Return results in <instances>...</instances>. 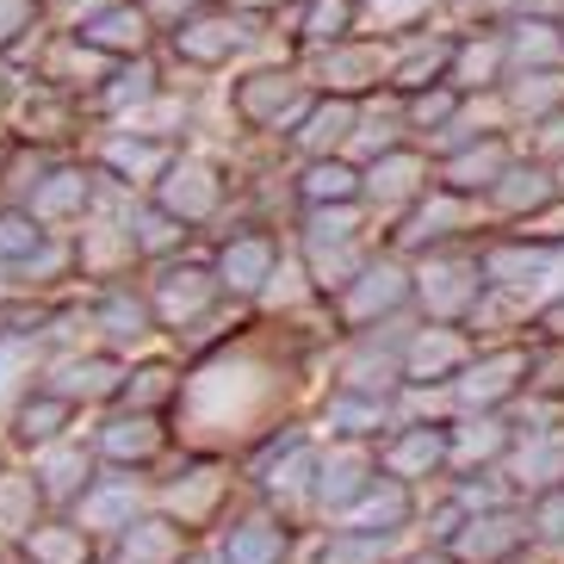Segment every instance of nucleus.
Returning a JSON list of instances; mask_svg holds the SVG:
<instances>
[{
    "instance_id": "obj_1",
    "label": "nucleus",
    "mask_w": 564,
    "mask_h": 564,
    "mask_svg": "<svg viewBox=\"0 0 564 564\" xmlns=\"http://www.w3.org/2000/svg\"><path fill=\"white\" fill-rule=\"evenodd\" d=\"M267 372L254 366H212L205 379H193L186 391V410H193V429L199 434H249V422L267 403Z\"/></svg>"
},
{
    "instance_id": "obj_2",
    "label": "nucleus",
    "mask_w": 564,
    "mask_h": 564,
    "mask_svg": "<svg viewBox=\"0 0 564 564\" xmlns=\"http://www.w3.org/2000/svg\"><path fill=\"white\" fill-rule=\"evenodd\" d=\"M478 261H459V254H441V261L422 267V304H429L434 316H465L478 311Z\"/></svg>"
},
{
    "instance_id": "obj_3",
    "label": "nucleus",
    "mask_w": 564,
    "mask_h": 564,
    "mask_svg": "<svg viewBox=\"0 0 564 564\" xmlns=\"http://www.w3.org/2000/svg\"><path fill=\"white\" fill-rule=\"evenodd\" d=\"M484 193H490V205L509 212V217H533V212H546V205L558 199V186H552L546 167H540V162H514V155H509V167H502Z\"/></svg>"
},
{
    "instance_id": "obj_4",
    "label": "nucleus",
    "mask_w": 564,
    "mask_h": 564,
    "mask_svg": "<svg viewBox=\"0 0 564 564\" xmlns=\"http://www.w3.org/2000/svg\"><path fill=\"white\" fill-rule=\"evenodd\" d=\"M552 261H558L552 242H533V249H528V242H514V249H490V254H484L478 273L497 285V292H521V299H528L533 285L552 273Z\"/></svg>"
},
{
    "instance_id": "obj_5",
    "label": "nucleus",
    "mask_w": 564,
    "mask_h": 564,
    "mask_svg": "<svg viewBox=\"0 0 564 564\" xmlns=\"http://www.w3.org/2000/svg\"><path fill=\"white\" fill-rule=\"evenodd\" d=\"M521 379H528V354H521V348H502V354L478 360V366L459 379V403H471V410H490V403H502Z\"/></svg>"
},
{
    "instance_id": "obj_6",
    "label": "nucleus",
    "mask_w": 564,
    "mask_h": 564,
    "mask_svg": "<svg viewBox=\"0 0 564 564\" xmlns=\"http://www.w3.org/2000/svg\"><path fill=\"white\" fill-rule=\"evenodd\" d=\"M403 292H410V280H403V267L379 261V267H360L348 280V316L354 323H366V316H384V311H398Z\"/></svg>"
},
{
    "instance_id": "obj_7",
    "label": "nucleus",
    "mask_w": 564,
    "mask_h": 564,
    "mask_svg": "<svg viewBox=\"0 0 564 564\" xmlns=\"http://www.w3.org/2000/svg\"><path fill=\"white\" fill-rule=\"evenodd\" d=\"M502 167H509V143L497 131H484L478 143H459V155L447 162V186L453 193H484Z\"/></svg>"
},
{
    "instance_id": "obj_8",
    "label": "nucleus",
    "mask_w": 564,
    "mask_h": 564,
    "mask_svg": "<svg viewBox=\"0 0 564 564\" xmlns=\"http://www.w3.org/2000/svg\"><path fill=\"white\" fill-rule=\"evenodd\" d=\"M502 51H509V68H558L564 63V32L546 13H528L509 37H502Z\"/></svg>"
},
{
    "instance_id": "obj_9",
    "label": "nucleus",
    "mask_w": 564,
    "mask_h": 564,
    "mask_svg": "<svg viewBox=\"0 0 564 564\" xmlns=\"http://www.w3.org/2000/svg\"><path fill=\"white\" fill-rule=\"evenodd\" d=\"M422 181H429V162H422V155L384 150L379 162H372V174H366V193H372V205H398V199H415Z\"/></svg>"
},
{
    "instance_id": "obj_10",
    "label": "nucleus",
    "mask_w": 564,
    "mask_h": 564,
    "mask_svg": "<svg viewBox=\"0 0 564 564\" xmlns=\"http://www.w3.org/2000/svg\"><path fill=\"white\" fill-rule=\"evenodd\" d=\"M521 521L514 514H502V509H490V514H478V521H465V533H459V558H471V564H497V558H509L514 546H521Z\"/></svg>"
},
{
    "instance_id": "obj_11",
    "label": "nucleus",
    "mask_w": 564,
    "mask_h": 564,
    "mask_svg": "<svg viewBox=\"0 0 564 564\" xmlns=\"http://www.w3.org/2000/svg\"><path fill=\"white\" fill-rule=\"evenodd\" d=\"M502 100H509V118H546L552 106H564V68H514Z\"/></svg>"
},
{
    "instance_id": "obj_12",
    "label": "nucleus",
    "mask_w": 564,
    "mask_h": 564,
    "mask_svg": "<svg viewBox=\"0 0 564 564\" xmlns=\"http://www.w3.org/2000/svg\"><path fill=\"white\" fill-rule=\"evenodd\" d=\"M360 490H366V453L360 447H341L329 459H316V497L329 502V509H348Z\"/></svg>"
},
{
    "instance_id": "obj_13",
    "label": "nucleus",
    "mask_w": 564,
    "mask_h": 564,
    "mask_svg": "<svg viewBox=\"0 0 564 564\" xmlns=\"http://www.w3.org/2000/svg\"><path fill=\"white\" fill-rule=\"evenodd\" d=\"M465 335H447V329H422L410 341V354H403V366H410V379H441V372H453V366H465Z\"/></svg>"
},
{
    "instance_id": "obj_14",
    "label": "nucleus",
    "mask_w": 564,
    "mask_h": 564,
    "mask_svg": "<svg viewBox=\"0 0 564 564\" xmlns=\"http://www.w3.org/2000/svg\"><path fill=\"white\" fill-rule=\"evenodd\" d=\"M410 497H403V484H384V490H360V497L341 509V528L354 533H379V528H398Z\"/></svg>"
},
{
    "instance_id": "obj_15",
    "label": "nucleus",
    "mask_w": 564,
    "mask_h": 564,
    "mask_svg": "<svg viewBox=\"0 0 564 564\" xmlns=\"http://www.w3.org/2000/svg\"><path fill=\"white\" fill-rule=\"evenodd\" d=\"M217 205V181H212V167L205 162H186L167 174V212H181V217H205Z\"/></svg>"
},
{
    "instance_id": "obj_16",
    "label": "nucleus",
    "mask_w": 564,
    "mask_h": 564,
    "mask_svg": "<svg viewBox=\"0 0 564 564\" xmlns=\"http://www.w3.org/2000/svg\"><path fill=\"white\" fill-rule=\"evenodd\" d=\"M552 478H564V434H528V447L514 453V484L546 490Z\"/></svg>"
},
{
    "instance_id": "obj_17",
    "label": "nucleus",
    "mask_w": 564,
    "mask_h": 564,
    "mask_svg": "<svg viewBox=\"0 0 564 564\" xmlns=\"http://www.w3.org/2000/svg\"><path fill=\"white\" fill-rule=\"evenodd\" d=\"M447 459V441L434 429H410L398 441V447L384 453V465H391V478H422V471H434V465Z\"/></svg>"
},
{
    "instance_id": "obj_18",
    "label": "nucleus",
    "mask_w": 564,
    "mask_h": 564,
    "mask_svg": "<svg viewBox=\"0 0 564 564\" xmlns=\"http://www.w3.org/2000/svg\"><path fill=\"white\" fill-rule=\"evenodd\" d=\"M453 63H459V75H453L459 87H497L502 68H509V51H502V37H484V44H453Z\"/></svg>"
},
{
    "instance_id": "obj_19",
    "label": "nucleus",
    "mask_w": 564,
    "mask_h": 564,
    "mask_svg": "<svg viewBox=\"0 0 564 564\" xmlns=\"http://www.w3.org/2000/svg\"><path fill=\"white\" fill-rule=\"evenodd\" d=\"M285 558V533L273 521H249V528L230 533V546H224V564H280Z\"/></svg>"
},
{
    "instance_id": "obj_20",
    "label": "nucleus",
    "mask_w": 564,
    "mask_h": 564,
    "mask_svg": "<svg viewBox=\"0 0 564 564\" xmlns=\"http://www.w3.org/2000/svg\"><path fill=\"white\" fill-rule=\"evenodd\" d=\"M267 273H273V249H267L261 236H242V242L224 249V280H230L236 292H254Z\"/></svg>"
},
{
    "instance_id": "obj_21",
    "label": "nucleus",
    "mask_w": 564,
    "mask_h": 564,
    "mask_svg": "<svg viewBox=\"0 0 564 564\" xmlns=\"http://www.w3.org/2000/svg\"><path fill=\"white\" fill-rule=\"evenodd\" d=\"M323 75H329L335 87H372L384 75V51L379 44H354V51H335L329 63H323Z\"/></svg>"
},
{
    "instance_id": "obj_22",
    "label": "nucleus",
    "mask_w": 564,
    "mask_h": 564,
    "mask_svg": "<svg viewBox=\"0 0 564 564\" xmlns=\"http://www.w3.org/2000/svg\"><path fill=\"white\" fill-rule=\"evenodd\" d=\"M242 106H249L254 118H267V124H280V112H299L304 100H299V82H292V75H254Z\"/></svg>"
},
{
    "instance_id": "obj_23",
    "label": "nucleus",
    "mask_w": 564,
    "mask_h": 564,
    "mask_svg": "<svg viewBox=\"0 0 564 564\" xmlns=\"http://www.w3.org/2000/svg\"><path fill=\"white\" fill-rule=\"evenodd\" d=\"M304 193H311L316 205H348L354 193H360V174H354L348 162H323V155H316L311 174H304Z\"/></svg>"
},
{
    "instance_id": "obj_24",
    "label": "nucleus",
    "mask_w": 564,
    "mask_h": 564,
    "mask_svg": "<svg viewBox=\"0 0 564 564\" xmlns=\"http://www.w3.org/2000/svg\"><path fill=\"white\" fill-rule=\"evenodd\" d=\"M131 509H137L131 484H100L82 502V528H131Z\"/></svg>"
},
{
    "instance_id": "obj_25",
    "label": "nucleus",
    "mask_w": 564,
    "mask_h": 564,
    "mask_svg": "<svg viewBox=\"0 0 564 564\" xmlns=\"http://www.w3.org/2000/svg\"><path fill=\"white\" fill-rule=\"evenodd\" d=\"M348 131H354V112H348L341 100H335V106H316L299 143H304L311 155H323V150H341V143H348Z\"/></svg>"
},
{
    "instance_id": "obj_26",
    "label": "nucleus",
    "mask_w": 564,
    "mask_h": 564,
    "mask_svg": "<svg viewBox=\"0 0 564 564\" xmlns=\"http://www.w3.org/2000/svg\"><path fill=\"white\" fill-rule=\"evenodd\" d=\"M354 13H360V0H311L304 37H316V44H341L348 25H354Z\"/></svg>"
},
{
    "instance_id": "obj_27",
    "label": "nucleus",
    "mask_w": 564,
    "mask_h": 564,
    "mask_svg": "<svg viewBox=\"0 0 564 564\" xmlns=\"http://www.w3.org/2000/svg\"><path fill=\"white\" fill-rule=\"evenodd\" d=\"M311 471H316V453H311V447H292L285 459L267 465V484H273L280 497H299L304 484H311Z\"/></svg>"
},
{
    "instance_id": "obj_28",
    "label": "nucleus",
    "mask_w": 564,
    "mask_h": 564,
    "mask_svg": "<svg viewBox=\"0 0 564 564\" xmlns=\"http://www.w3.org/2000/svg\"><path fill=\"white\" fill-rule=\"evenodd\" d=\"M205 299H212V285H205L199 273H167L162 280V311L167 316H193Z\"/></svg>"
},
{
    "instance_id": "obj_29",
    "label": "nucleus",
    "mask_w": 564,
    "mask_h": 564,
    "mask_svg": "<svg viewBox=\"0 0 564 564\" xmlns=\"http://www.w3.org/2000/svg\"><path fill=\"white\" fill-rule=\"evenodd\" d=\"M112 384H118V372H112V366H100V360L63 366V398H106Z\"/></svg>"
},
{
    "instance_id": "obj_30",
    "label": "nucleus",
    "mask_w": 564,
    "mask_h": 564,
    "mask_svg": "<svg viewBox=\"0 0 564 564\" xmlns=\"http://www.w3.org/2000/svg\"><path fill=\"white\" fill-rule=\"evenodd\" d=\"M37 471H44V484H51L56 497H68V490H75V484L87 478V459L75 447H51L44 453V465H37Z\"/></svg>"
},
{
    "instance_id": "obj_31",
    "label": "nucleus",
    "mask_w": 564,
    "mask_h": 564,
    "mask_svg": "<svg viewBox=\"0 0 564 564\" xmlns=\"http://www.w3.org/2000/svg\"><path fill=\"white\" fill-rule=\"evenodd\" d=\"M82 199H87V181H82V174H51V186L37 193V217H63V212H75Z\"/></svg>"
},
{
    "instance_id": "obj_32",
    "label": "nucleus",
    "mask_w": 564,
    "mask_h": 564,
    "mask_svg": "<svg viewBox=\"0 0 564 564\" xmlns=\"http://www.w3.org/2000/svg\"><path fill=\"white\" fill-rule=\"evenodd\" d=\"M87 44H106V51H118V44H143V19L137 13H106L87 25Z\"/></svg>"
},
{
    "instance_id": "obj_33",
    "label": "nucleus",
    "mask_w": 564,
    "mask_h": 564,
    "mask_svg": "<svg viewBox=\"0 0 564 564\" xmlns=\"http://www.w3.org/2000/svg\"><path fill=\"white\" fill-rule=\"evenodd\" d=\"M379 558H384V540L379 533H354V528L323 552V564H379Z\"/></svg>"
},
{
    "instance_id": "obj_34",
    "label": "nucleus",
    "mask_w": 564,
    "mask_h": 564,
    "mask_svg": "<svg viewBox=\"0 0 564 564\" xmlns=\"http://www.w3.org/2000/svg\"><path fill=\"white\" fill-rule=\"evenodd\" d=\"M453 453H459V459H490V453H502V429L490 422V415H478V422H465L459 429Z\"/></svg>"
},
{
    "instance_id": "obj_35",
    "label": "nucleus",
    "mask_w": 564,
    "mask_h": 564,
    "mask_svg": "<svg viewBox=\"0 0 564 564\" xmlns=\"http://www.w3.org/2000/svg\"><path fill=\"white\" fill-rule=\"evenodd\" d=\"M167 552H174V533L155 528V521H143V528H131V546H124V564H162Z\"/></svg>"
},
{
    "instance_id": "obj_36",
    "label": "nucleus",
    "mask_w": 564,
    "mask_h": 564,
    "mask_svg": "<svg viewBox=\"0 0 564 564\" xmlns=\"http://www.w3.org/2000/svg\"><path fill=\"white\" fill-rule=\"evenodd\" d=\"M0 528H32V478H0Z\"/></svg>"
},
{
    "instance_id": "obj_37",
    "label": "nucleus",
    "mask_w": 564,
    "mask_h": 564,
    "mask_svg": "<svg viewBox=\"0 0 564 564\" xmlns=\"http://www.w3.org/2000/svg\"><path fill=\"white\" fill-rule=\"evenodd\" d=\"M106 447H112L118 459H143V453L155 447V429L150 422H112V429H106Z\"/></svg>"
},
{
    "instance_id": "obj_38",
    "label": "nucleus",
    "mask_w": 564,
    "mask_h": 564,
    "mask_svg": "<svg viewBox=\"0 0 564 564\" xmlns=\"http://www.w3.org/2000/svg\"><path fill=\"white\" fill-rule=\"evenodd\" d=\"M453 217H465V205L459 199H434V205H422V212H415V224H410V242H422V236H447V224Z\"/></svg>"
},
{
    "instance_id": "obj_39",
    "label": "nucleus",
    "mask_w": 564,
    "mask_h": 564,
    "mask_svg": "<svg viewBox=\"0 0 564 564\" xmlns=\"http://www.w3.org/2000/svg\"><path fill=\"white\" fill-rule=\"evenodd\" d=\"M217 490H224V478H217V471H199V478H193V484H181V490H174L167 502H174L181 514H205V509L217 502Z\"/></svg>"
},
{
    "instance_id": "obj_40",
    "label": "nucleus",
    "mask_w": 564,
    "mask_h": 564,
    "mask_svg": "<svg viewBox=\"0 0 564 564\" xmlns=\"http://www.w3.org/2000/svg\"><path fill=\"white\" fill-rule=\"evenodd\" d=\"M193 56H224L236 44V25H224V19H205V25H193V32L181 37Z\"/></svg>"
},
{
    "instance_id": "obj_41",
    "label": "nucleus",
    "mask_w": 564,
    "mask_h": 564,
    "mask_svg": "<svg viewBox=\"0 0 564 564\" xmlns=\"http://www.w3.org/2000/svg\"><path fill=\"white\" fill-rule=\"evenodd\" d=\"M360 7L379 19V25H415V19H429L434 0H360Z\"/></svg>"
},
{
    "instance_id": "obj_42",
    "label": "nucleus",
    "mask_w": 564,
    "mask_h": 564,
    "mask_svg": "<svg viewBox=\"0 0 564 564\" xmlns=\"http://www.w3.org/2000/svg\"><path fill=\"white\" fill-rule=\"evenodd\" d=\"M329 422H335V429H348V434H360V429H379L384 410H379V403H366V398H341L329 410Z\"/></svg>"
},
{
    "instance_id": "obj_43",
    "label": "nucleus",
    "mask_w": 564,
    "mask_h": 564,
    "mask_svg": "<svg viewBox=\"0 0 564 564\" xmlns=\"http://www.w3.org/2000/svg\"><path fill=\"white\" fill-rule=\"evenodd\" d=\"M533 533H540L546 546H558V552H564V490L540 497V509H533Z\"/></svg>"
},
{
    "instance_id": "obj_44",
    "label": "nucleus",
    "mask_w": 564,
    "mask_h": 564,
    "mask_svg": "<svg viewBox=\"0 0 564 564\" xmlns=\"http://www.w3.org/2000/svg\"><path fill=\"white\" fill-rule=\"evenodd\" d=\"M32 558H44V564H82V540H75V533H32Z\"/></svg>"
},
{
    "instance_id": "obj_45",
    "label": "nucleus",
    "mask_w": 564,
    "mask_h": 564,
    "mask_svg": "<svg viewBox=\"0 0 564 564\" xmlns=\"http://www.w3.org/2000/svg\"><path fill=\"white\" fill-rule=\"evenodd\" d=\"M100 323H106V335H112V341H137V335H143V311H137V304H124V299L106 304Z\"/></svg>"
},
{
    "instance_id": "obj_46",
    "label": "nucleus",
    "mask_w": 564,
    "mask_h": 564,
    "mask_svg": "<svg viewBox=\"0 0 564 564\" xmlns=\"http://www.w3.org/2000/svg\"><path fill=\"white\" fill-rule=\"evenodd\" d=\"M540 131H533V150L552 155V162H564V106H552L546 118H533Z\"/></svg>"
},
{
    "instance_id": "obj_47",
    "label": "nucleus",
    "mask_w": 564,
    "mask_h": 564,
    "mask_svg": "<svg viewBox=\"0 0 564 564\" xmlns=\"http://www.w3.org/2000/svg\"><path fill=\"white\" fill-rule=\"evenodd\" d=\"M19 372H25V348H13V341H0V403L13 398Z\"/></svg>"
},
{
    "instance_id": "obj_48",
    "label": "nucleus",
    "mask_w": 564,
    "mask_h": 564,
    "mask_svg": "<svg viewBox=\"0 0 564 564\" xmlns=\"http://www.w3.org/2000/svg\"><path fill=\"white\" fill-rule=\"evenodd\" d=\"M453 100H459V94H434V100H415V124H447V118H453Z\"/></svg>"
},
{
    "instance_id": "obj_49",
    "label": "nucleus",
    "mask_w": 564,
    "mask_h": 564,
    "mask_svg": "<svg viewBox=\"0 0 564 564\" xmlns=\"http://www.w3.org/2000/svg\"><path fill=\"white\" fill-rule=\"evenodd\" d=\"M0 249H37V230L13 217V224H0Z\"/></svg>"
},
{
    "instance_id": "obj_50",
    "label": "nucleus",
    "mask_w": 564,
    "mask_h": 564,
    "mask_svg": "<svg viewBox=\"0 0 564 564\" xmlns=\"http://www.w3.org/2000/svg\"><path fill=\"white\" fill-rule=\"evenodd\" d=\"M528 372H546V379H533L540 391H564V341H558V360H546V366L528 360Z\"/></svg>"
},
{
    "instance_id": "obj_51",
    "label": "nucleus",
    "mask_w": 564,
    "mask_h": 564,
    "mask_svg": "<svg viewBox=\"0 0 564 564\" xmlns=\"http://www.w3.org/2000/svg\"><path fill=\"white\" fill-rule=\"evenodd\" d=\"M63 415V403H44V410H25V434H51V422Z\"/></svg>"
},
{
    "instance_id": "obj_52",
    "label": "nucleus",
    "mask_w": 564,
    "mask_h": 564,
    "mask_svg": "<svg viewBox=\"0 0 564 564\" xmlns=\"http://www.w3.org/2000/svg\"><path fill=\"white\" fill-rule=\"evenodd\" d=\"M19 25H25V7H19V0H0V44H7Z\"/></svg>"
},
{
    "instance_id": "obj_53",
    "label": "nucleus",
    "mask_w": 564,
    "mask_h": 564,
    "mask_svg": "<svg viewBox=\"0 0 564 564\" xmlns=\"http://www.w3.org/2000/svg\"><path fill=\"white\" fill-rule=\"evenodd\" d=\"M143 242H150V249H162V242H174V224H167V217H150V224H143Z\"/></svg>"
},
{
    "instance_id": "obj_54",
    "label": "nucleus",
    "mask_w": 564,
    "mask_h": 564,
    "mask_svg": "<svg viewBox=\"0 0 564 564\" xmlns=\"http://www.w3.org/2000/svg\"><path fill=\"white\" fill-rule=\"evenodd\" d=\"M546 329H552V335H558V341H564V304H552V311H546Z\"/></svg>"
},
{
    "instance_id": "obj_55",
    "label": "nucleus",
    "mask_w": 564,
    "mask_h": 564,
    "mask_svg": "<svg viewBox=\"0 0 564 564\" xmlns=\"http://www.w3.org/2000/svg\"><path fill=\"white\" fill-rule=\"evenodd\" d=\"M552 186H558V199H564V162H558V174H552Z\"/></svg>"
},
{
    "instance_id": "obj_56",
    "label": "nucleus",
    "mask_w": 564,
    "mask_h": 564,
    "mask_svg": "<svg viewBox=\"0 0 564 564\" xmlns=\"http://www.w3.org/2000/svg\"><path fill=\"white\" fill-rule=\"evenodd\" d=\"M162 7H193V0H162Z\"/></svg>"
},
{
    "instance_id": "obj_57",
    "label": "nucleus",
    "mask_w": 564,
    "mask_h": 564,
    "mask_svg": "<svg viewBox=\"0 0 564 564\" xmlns=\"http://www.w3.org/2000/svg\"><path fill=\"white\" fill-rule=\"evenodd\" d=\"M415 564H447V558H415Z\"/></svg>"
},
{
    "instance_id": "obj_58",
    "label": "nucleus",
    "mask_w": 564,
    "mask_h": 564,
    "mask_svg": "<svg viewBox=\"0 0 564 564\" xmlns=\"http://www.w3.org/2000/svg\"><path fill=\"white\" fill-rule=\"evenodd\" d=\"M0 292H7V267H0Z\"/></svg>"
}]
</instances>
